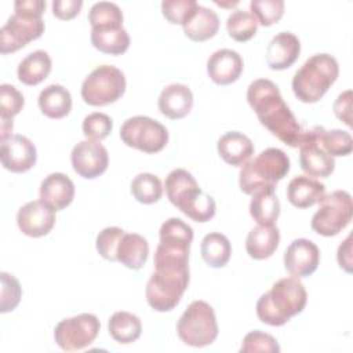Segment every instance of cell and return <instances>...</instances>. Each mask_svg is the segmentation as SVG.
<instances>
[{"label": "cell", "mask_w": 353, "mask_h": 353, "mask_svg": "<svg viewBox=\"0 0 353 353\" xmlns=\"http://www.w3.org/2000/svg\"><path fill=\"white\" fill-rule=\"evenodd\" d=\"M247 101L265 128L283 143L299 148L303 130L272 80H254L247 88Z\"/></svg>", "instance_id": "6da1fadb"}, {"label": "cell", "mask_w": 353, "mask_h": 353, "mask_svg": "<svg viewBox=\"0 0 353 353\" xmlns=\"http://www.w3.org/2000/svg\"><path fill=\"white\" fill-rule=\"evenodd\" d=\"M307 301V294L298 277H284L272 285L269 292L256 302L258 319L269 325H284L291 317L301 313Z\"/></svg>", "instance_id": "7a4b0ae2"}, {"label": "cell", "mask_w": 353, "mask_h": 353, "mask_svg": "<svg viewBox=\"0 0 353 353\" xmlns=\"http://www.w3.org/2000/svg\"><path fill=\"white\" fill-rule=\"evenodd\" d=\"M46 10L43 0H17L14 14L0 30V52L8 54L39 39L44 32L41 14Z\"/></svg>", "instance_id": "3957f363"}, {"label": "cell", "mask_w": 353, "mask_h": 353, "mask_svg": "<svg viewBox=\"0 0 353 353\" xmlns=\"http://www.w3.org/2000/svg\"><path fill=\"white\" fill-rule=\"evenodd\" d=\"M164 188L171 204L178 207L190 219L207 222L215 215V200L199 188V183L189 171L183 168L172 170L165 178Z\"/></svg>", "instance_id": "277c9868"}, {"label": "cell", "mask_w": 353, "mask_h": 353, "mask_svg": "<svg viewBox=\"0 0 353 353\" xmlns=\"http://www.w3.org/2000/svg\"><path fill=\"white\" fill-rule=\"evenodd\" d=\"M338 74L339 66L332 55L314 54L295 72L292 91L305 103L317 102L335 83Z\"/></svg>", "instance_id": "5b68a950"}, {"label": "cell", "mask_w": 353, "mask_h": 353, "mask_svg": "<svg viewBox=\"0 0 353 353\" xmlns=\"http://www.w3.org/2000/svg\"><path fill=\"white\" fill-rule=\"evenodd\" d=\"M290 171V159L279 148H268L241 165L239 183L245 194L263 188H276Z\"/></svg>", "instance_id": "8992f818"}, {"label": "cell", "mask_w": 353, "mask_h": 353, "mask_svg": "<svg viewBox=\"0 0 353 353\" xmlns=\"http://www.w3.org/2000/svg\"><path fill=\"white\" fill-rule=\"evenodd\" d=\"M181 341L193 347L211 345L218 336V323L215 312L205 301H193L176 324Z\"/></svg>", "instance_id": "52a82bcc"}, {"label": "cell", "mask_w": 353, "mask_h": 353, "mask_svg": "<svg viewBox=\"0 0 353 353\" xmlns=\"http://www.w3.org/2000/svg\"><path fill=\"white\" fill-rule=\"evenodd\" d=\"M160 243L154 252V266H188L193 229L179 218L167 219L159 230Z\"/></svg>", "instance_id": "ba28073f"}, {"label": "cell", "mask_w": 353, "mask_h": 353, "mask_svg": "<svg viewBox=\"0 0 353 353\" xmlns=\"http://www.w3.org/2000/svg\"><path fill=\"white\" fill-rule=\"evenodd\" d=\"M189 285V272L154 269L148 280L145 295L156 312H170L181 301Z\"/></svg>", "instance_id": "9c48e42d"}, {"label": "cell", "mask_w": 353, "mask_h": 353, "mask_svg": "<svg viewBox=\"0 0 353 353\" xmlns=\"http://www.w3.org/2000/svg\"><path fill=\"white\" fill-rule=\"evenodd\" d=\"M125 76L113 65L95 68L81 84V98L91 106H103L116 102L125 91Z\"/></svg>", "instance_id": "30bf717a"}, {"label": "cell", "mask_w": 353, "mask_h": 353, "mask_svg": "<svg viewBox=\"0 0 353 353\" xmlns=\"http://www.w3.org/2000/svg\"><path fill=\"white\" fill-rule=\"evenodd\" d=\"M353 214L352 196L346 190H334L319 201V210L312 218V229L325 237L336 236L345 229Z\"/></svg>", "instance_id": "8fae6325"}, {"label": "cell", "mask_w": 353, "mask_h": 353, "mask_svg": "<svg viewBox=\"0 0 353 353\" xmlns=\"http://www.w3.org/2000/svg\"><path fill=\"white\" fill-rule=\"evenodd\" d=\"M120 138L130 148L145 153H157L165 148L168 131L152 117L134 116L121 124Z\"/></svg>", "instance_id": "7c38bea8"}, {"label": "cell", "mask_w": 353, "mask_h": 353, "mask_svg": "<svg viewBox=\"0 0 353 353\" xmlns=\"http://www.w3.org/2000/svg\"><path fill=\"white\" fill-rule=\"evenodd\" d=\"M101 323L95 314L81 313L61 320L54 330L57 345L65 352H76L90 346L98 336Z\"/></svg>", "instance_id": "4fadbf2b"}, {"label": "cell", "mask_w": 353, "mask_h": 353, "mask_svg": "<svg viewBox=\"0 0 353 353\" xmlns=\"http://www.w3.org/2000/svg\"><path fill=\"white\" fill-rule=\"evenodd\" d=\"M320 125L303 131L299 143V164L309 176L327 178L335 168V160L328 154L319 141Z\"/></svg>", "instance_id": "5bb4252c"}, {"label": "cell", "mask_w": 353, "mask_h": 353, "mask_svg": "<svg viewBox=\"0 0 353 353\" xmlns=\"http://www.w3.org/2000/svg\"><path fill=\"white\" fill-rule=\"evenodd\" d=\"M73 170L85 179L102 175L109 164L108 150L102 143L92 139L80 141L74 145L70 154Z\"/></svg>", "instance_id": "9a60e30c"}, {"label": "cell", "mask_w": 353, "mask_h": 353, "mask_svg": "<svg viewBox=\"0 0 353 353\" xmlns=\"http://www.w3.org/2000/svg\"><path fill=\"white\" fill-rule=\"evenodd\" d=\"M19 230L29 237H41L55 225V210L46 201L33 200L22 205L17 214Z\"/></svg>", "instance_id": "2e32d148"}, {"label": "cell", "mask_w": 353, "mask_h": 353, "mask_svg": "<svg viewBox=\"0 0 353 353\" xmlns=\"http://www.w3.org/2000/svg\"><path fill=\"white\" fill-rule=\"evenodd\" d=\"M320 262L319 247L307 239H295L284 252V268L294 277H307Z\"/></svg>", "instance_id": "e0dca14e"}, {"label": "cell", "mask_w": 353, "mask_h": 353, "mask_svg": "<svg viewBox=\"0 0 353 353\" xmlns=\"http://www.w3.org/2000/svg\"><path fill=\"white\" fill-rule=\"evenodd\" d=\"M0 159L6 170L25 172L36 164L37 150L29 138L17 134L1 141Z\"/></svg>", "instance_id": "ac0fdd59"}, {"label": "cell", "mask_w": 353, "mask_h": 353, "mask_svg": "<svg viewBox=\"0 0 353 353\" xmlns=\"http://www.w3.org/2000/svg\"><path fill=\"white\" fill-rule=\"evenodd\" d=\"M243 68L241 55L230 48L216 50L207 61V73L210 79L219 85L234 83L240 77Z\"/></svg>", "instance_id": "d6986e66"}, {"label": "cell", "mask_w": 353, "mask_h": 353, "mask_svg": "<svg viewBox=\"0 0 353 353\" xmlns=\"http://www.w3.org/2000/svg\"><path fill=\"white\" fill-rule=\"evenodd\" d=\"M301 41L291 32L277 33L266 48V62L270 69L283 70L290 68L299 57Z\"/></svg>", "instance_id": "ffe728a7"}, {"label": "cell", "mask_w": 353, "mask_h": 353, "mask_svg": "<svg viewBox=\"0 0 353 353\" xmlns=\"http://www.w3.org/2000/svg\"><path fill=\"white\" fill-rule=\"evenodd\" d=\"M193 108V94L186 84L172 83L159 97V110L168 119H182Z\"/></svg>", "instance_id": "44dd1931"}, {"label": "cell", "mask_w": 353, "mask_h": 353, "mask_svg": "<svg viewBox=\"0 0 353 353\" xmlns=\"http://www.w3.org/2000/svg\"><path fill=\"white\" fill-rule=\"evenodd\" d=\"M39 193L43 201L50 204L55 211H59L73 201L74 185L68 175L52 172L43 179Z\"/></svg>", "instance_id": "7402d4cb"}, {"label": "cell", "mask_w": 353, "mask_h": 353, "mask_svg": "<svg viewBox=\"0 0 353 353\" xmlns=\"http://www.w3.org/2000/svg\"><path fill=\"white\" fill-rule=\"evenodd\" d=\"M219 156L230 165L240 167L254 154L252 141L239 131L225 132L216 143Z\"/></svg>", "instance_id": "603a6c76"}, {"label": "cell", "mask_w": 353, "mask_h": 353, "mask_svg": "<svg viewBox=\"0 0 353 353\" xmlns=\"http://www.w3.org/2000/svg\"><path fill=\"white\" fill-rule=\"evenodd\" d=\"M325 194V185L309 175L292 178L287 188V199L296 208H307Z\"/></svg>", "instance_id": "cb8c5ba5"}, {"label": "cell", "mask_w": 353, "mask_h": 353, "mask_svg": "<svg viewBox=\"0 0 353 353\" xmlns=\"http://www.w3.org/2000/svg\"><path fill=\"white\" fill-rule=\"evenodd\" d=\"M280 243V232L276 225H256L245 239L247 254L254 259H266L273 255Z\"/></svg>", "instance_id": "d4e9b609"}, {"label": "cell", "mask_w": 353, "mask_h": 353, "mask_svg": "<svg viewBox=\"0 0 353 353\" xmlns=\"http://www.w3.org/2000/svg\"><path fill=\"white\" fill-rule=\"evenodd\" d=\"M149 255L148 240L138 233L124 232L116 250V261L128 269H141Z\"/></svg>", "instance_id": "484cf974"}, {"label": "cell", "mask_w": 353, "mask_h": 353, "mask_svg": "<svg viewBox=\"0 0 353 353\" xmlns=\"http://www.w3.org/2000/svg\"><path fill=\"white\" fill-rule=\"evenodd\" d=\"M185 34L193 41H204L215 36L219 29V17L211 8L197 6L182 23Z\"/></svg>", "instance_id": "4316f807"}, {"label": "cell", "mask_w": 353, "mask_h": 353, "mask_svg": "<svg viewBox=\"0 0 353 353\" xmlns=\"http://www.w3.org/2000/svg\"><path fill=\"white\" fill-rule=\"evenodd\" d=\"M39 108L50 119H62L72 109L70 92L61 84H50L39 95Z\"/></svg>", "instance_id": "83f0119b"}, {"label": "cell", "mask_w": 353, "mask_h": 353, "mask_svg": "<svg viewBox=\"0 0 353 353\" xmlns=\"http://www.w3.org/2000/svg\"><path fill=\"white\" fill-rule=\"evenodd\" d=\"M250 214L258 225H274L280 215V201L274 188H263L252 193Z\"/></svg>", "instance_id": "f1b7e54d"}, {"label": "cell", "mask_w": 353, "mask_h": 353, "mask_svg": "<svg viewBox=\"0 0 353 353\" xmlns=\"http://www.w3.org/2000/svg\"><path fill=\"white\" fill-rule=\"evenodd\" d=\"M51 72V58L43 51L37 50L28 54L18 65V79L26 85H36L41 83Z\"/></svg>", "instance_id": "f546056e"}, {"label": "cell", "mask_w": 353, "mask_h": 353, "mask_svg": "<svg viewBox=\"0 0 353 353\" xmlns=\"http://www.w3.org/2000/svg\"><path fill=\"white\" fill-rule=\"evenodd\" d=\"M108 331L116 342L128 345L141 336L142 324L138 316L121 310L110 316L108 321Z\"/></svg>", "instance_id": "4dcf8cb0"}, {"label": "cell", "mask_w": 353, "mask_h": 353, "mask_svg": "<svg viewBox=\"0 0 353 353\" xmlns=\"http://www.w3.org/2000/svg\"><path fill=\"white\" fill-rule=\"evenodd\" d=\"M91 43L101 52L120 55L128 50L130 36L123 26L91 29Z\"/></svg>", "instance_id": "1f68e13d"}, {"label": "cell", "mask_w": 353, "mask_h": 353, "mask_svg": "<svg viewBox=\"0 0 353 353\" xmlns=\"http://www.w3.org/2000/svg\"><path fill=\"white\" fill-rule=\"evenodd\" d=\"M200 251L207 265L211 268H223L230 259L232 245L225 234L211 232L204 236Z\"/></svg>", "instance_id": "d6a6232c"}, {"label": "cell", "mask_w": 353, "mask_h": 353, "mask_svg": "<svg viewBox=\"0 0 353 353\" xmlns=\"http://www.w3.org/2000/svg\"><path fill=\"white\" fill-rule=\"evenodd\" d=\"M131 194L143 204L157 203L163 196V183L150 172H141L131 181Z\"/></svg>", "instance_id": "836d02e7"}, {"label": "cell", "mask_w": 353, "mask_h": 353, "mask_svg": "<svg viewBox=\"0 0 353 353\" xmlns=\"http://www.w3.org/2000/svg\"><path fill=\"white\" fill-rule=\"evenodd\" d=\"M88 22L91 29L102 28H121L123 26V12L116 3L112 1H98L92 4L88 12Z\"/></svg>", "instance_id": "e575fe53"}, {"label": "cell", "mask_w": 353, "mask_h": 353, "mask_svg": "<svg viewBox=\"0 0 353 353\" xmlns=\"http://www.w3.org/2000/svg\"><path fill=\"white\" fill-rule=\"evenodd\" d=\"M226 29L233 40L247 41L255 36L258 21L250 11L234 10L226 19Z\"/></svg>", "instance_id": "d590c367"}, {"label": "cell", "mask_w": 353, "mask_h": 353, "mask_svg": "<svg viewBox=\"0 0 353 353\" xmlns=\"http://www.w3.org/2000/svg\"><path fill=\"white\" fill-rule=\"evenodd\" d=\"M319 141L324 150L332 157L347 156L353 149V141L347 131L343 130H330L327 131L320 125L319 128Z\"/></svg>", "instance_id": "8d00e7d4"}, {"label": "cell", "mask_w": 353, "mask_h": 353, "mask_svg": "<svg viewBox=\"0 0 353 353\" xmlns=\"http://www.w3.org/2000/svg\"><path fill=\"white\" fill-rule=\"evenodd\" d=\"M250 12L256 18L262 26L276 23L284 14L283 0H251Z\"/></svg>", "instance_id": "74e56055"}, {"label": "cell", "mask_w": 353, "mask_h": 353, "mask_svg": "<svg viewBox=\"0 0 353 353\" xmlns=\"http://www.w3.org/2000/svg\"><path fill=\"white\" fill-rule=\"evenodd\" d=\"M25 105L23 95L11 84L0 85V119L1 121L12 123L14 116H17Z\"/></svg>", "instance_id": "f35d334b"}, {"label": "cell", "mask_w": 353, "mask_h": 353, "mask_svg": "<svg viewBox=\"0 0 353 353\" xmlns=\"http://www.w3.org/2000/svg\"><path fill=\"white\" fill-rule=\"evenodd\" d=\"M1 295H0V312L7 313L14 310L22 296V288L19 281L10 273L1 272Z\"/></svg>", "instance_id": "ab89813d"}, {"label": "cell", "mask_w": 353, "mask_h": 353, "mask_svg": "<svg viewBox=\"0 0 353 353\" xmlns=\"http://www.w3.org/2000/svg\"><path fill=\"white\" fill-rule=\"evenodd\" d=\"M81 127H83L84 135L88 139L101 141L110 134V131L113 128V121L108 114L94 112L84 117Z\"/></svg>", "instance_id": "60d3db41"}, {"label": "cell", "mask_w": 353, "mask_h": 353, "mask_svg": "<svg viewBox=\"0 0 353 353\" xmlns=\"http://www.w3.org/2000/svg\"><path fill=\"white\" fill-rule=\"evenodd\" d=\"M241 353H255V352H269V353H279L280 346L277 341L262 331H251L248 332L241 343L240 347Z\"/></svg>", "instance_id": "b9f144b4"}, {"label": "cell", "mask_w": 353, "mask_h": 353, "mask_svg": "<svg viewBox=\"0 0 353 353\" xmlns=\"http://www.w3.org/2000/svg\"><path fill=\"white\" fill-rule=\"evenodd\" d=\"M123 233L124 230L117 226H108L102 229L95 240L98 254L108 261H116V250Z\"/></svg>", "instance_id": "7bdbcfd3"}, {"label": "cell", "mask_w": 353, "mask_h": 353, "mask_svg": "<svg viewBox=\"0 0 353 353\" xmlns=\"http://www.w3.org/2000/svg\"><path fill=\"white\" fill-rule=\"evenodd\" d=\"M196 0H164L161 1V12L171 23H183L197 7Z\"/></svg>", "instance_id": "ee69618b"}, {"label": "cell", "mask_w": 353, "mask_h": 353, "mask_svg": "<svg viewBox=\"0 0 353 353\" xmlns=\"http://www.w3.org/2000/svg\"><path fill=\"white\" fill-rule=\"evenodd\" d=\"M81 7V0H54L52 14L59 19H72L80 12Z\"/></svg>", "instance_id": "f6af8a7d"}, {"label": "cell", "mask_w": 353, "mask_h": 353, "mask_svg": "<svg viewBox=\"0 0 353 353\" xmlns=\"http://www.w3.org/2000/svg\"><path fill=\"white\" fill-rule=\"evenodd\" d=\"M335 116L346 125L352 127V91L346 90L338 95L334 102Z\"/></svg>", "instance_id": "bcb514c9"}, {"label": "cell", "mask_w": 353, "mask_h": 353, "mask_svg": "<svg viewBox=\"0 0 353 353\" xmlns=\"http://www.w3.org/2000/svg\"><path fill=\"white\" fill-rule=\"evenodd\" d=\"M338 263L347 273L352 272V236H347L338 247Z\"/></svg>", "instance_id": "7dc6e473"}]
</instances>
